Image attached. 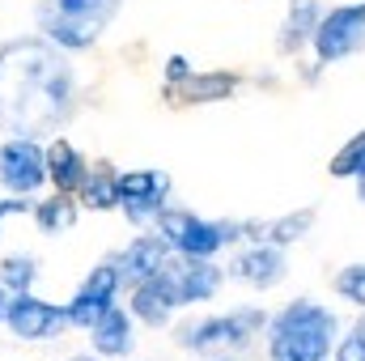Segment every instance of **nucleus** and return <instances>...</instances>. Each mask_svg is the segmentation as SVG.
Returning a JSON list of instances; mask_svg holds the SVG:
<instances>
[{
	"label": "nucleus",
	"instance_id": "obj_1",
	"mask_svg": "<svg viewBox=\"0 0 365 361\" xmlns=\"http://www.w3.org/2000/svg\"><path fill=\"white\" fill-rule=\"evenodd\" d=\"M77 106L81 81L68 51L38 30L0 43V132L47 141L73 123Z\"/></svg>",
	"mask_w": 365,
	"mask_h": 361
},
{
	"label": "nucleus",
	"instance_id": "obj_2",
	"mask_svg": "<svg viewBox=\"0 0 365 361\" xmlns=\"http://www.w3.org/2000/svg\"><path fill=\"white\" fill-rule=\"evenodd\" d=\"M264 332H268V361H327L336 353L340 319L327 306L297 298L268 319Z\"/></svg>",
	"mask_w": 365,
	"mask_h": 361
},
{
	"label": "nucleus",
	"instance_id": "obj_3",
	"mask_svg": "<svg viewBox=\"0 0 365 361\" xmlns=\"http://www.w3.org/2000/svg\"><path fill=\"white\" fill-rule=\"evenodd\" d=\"M123 0H34V30L51 39L60 51L77 56L102 43Z\"/></svg>",
	"mask_w": 365,
	"mask_h": 361
},
{
	"label": "nucleus",
	"instance_id": "obj_4",
	"mask_svg": "<svg viewBox=\"0 0 365 361\" xmlns=\"http://www.w3.org/2000/svg\"><path fill=\"white\" fill-rule=\"evenodd\" d=\"M268 327V315L259 306H234L225 315H200V319H187L175 327V345L182 353H204V357H217V353H238L247 345H255V336Z\"/></svg>",
	"mask_w": 365,
	"mask_h": 361
},
{
	"label": "nucleus",
	"instance_id": "obj_5",
	"mask_svg": "<svg viewBox=\"0 0 365 361\" xmlns=\"http://www.w3.org/2000/svg\"><path fill=\"white\" fill-rule=\"evenodd\" d=\"M149 230H158L166 238V247L187 260H217L225 247L242 243V221H208V217H195L191 208H175V204H166Z\"/></svg>",
	"mask_w": 365,
	"mask_h": 361
},
{
	"label": "nucleus",
	"instance_id": "obj_6",
	"mask_svg": "<svg viewBox=\"0 0 365 361\" xmlns=\"http://www.w3.org/2000/svg\"><path fill=\"white\" fill-rule=\"evenodd\" d=\"M64 332H73L64 302H47V298H38L34 289L9 293V306H4V336H13L17 345H51V340H60Z\"/></svg>",
	"mask_w": 365,
	"mask_h": 361
},
{
	"label": "nucleus",
	"instance_id": "obj_7",
	"mask_svg": "<svg viewBox=\"0 0 365 361\" xmlns=\"http://www.w3.org/2000/svg\"><path fill=\"white\" fill-rule=\"evenodd\" d=\"M166 204H170V175L166 171H158V166L115 171V208L136 230H149Z\"/></svg>",
	"mask_w": 365,
	"mask_h": 361
},
{
	"label": "nucleus",
	"instance_id": "obj_8",
	"mask_svg": "<svg viewBox=\"0 0 365 361\" xmlns=\"http://www.w3.org/2000/svg\"><path fill=\"white\" fill-rule=\"evenodd\" d=\"M47 187V153L38 136H4L0 141V191L38 195Z\"/></svg>",
	"mask_w": 365,
	"mask_h": 361
},
{
	"label": "nucleus",
	"instance_id": "obj_9",
	"mask_svg": "<svg viewBox=\"0 0 365 361\" xmlns=\"http://www.w3.org/2000/svg\"><path fill=\"white\" fill-rule=\"evenodd\" d=\"M123 289H128V285H123V276H119V268H115V260L93 264V268L86 272V280L73 289V298L64 302V310H68V327L86 332L93 319H102V315L119 302Z\"/></svg>",
	"mask_w": 365,
	"mask_h": 361
},
{
	"label": "nucleus",
	"instance_id": "obj_10",
	"mask_svg": "<svg viewBox=\"0 0 365 361\" xmlns=\"http://www.w3.org/2000/svg\"><path fill=\"white\" fill-rule=\"evenodd\" d=\"M310 43H314V56L323 64L357 56L365 47V4H344V9H331L327 17H319Z\"/></svg>",
	"mask_w": 365,
	"mask_h": 361
},
{
	"label": "nucleus",
	"instance_id": "obj_11",
	"mask_svg": "<svg viewBox=\"0 0 365 361\" xmlns=\"http://www.w3.org/2000/svg\"><path fill=\"white\" fill-rule=\"evenodd\" d=\"M170 289L179 298V306H200L212 302L225 285V268H217V260H187V255H170L166 264Z\"/></svg>",
	"mask_w": 365,
	"mask_h": 361
},
{
	"label": "nucleus",
	"instance_id": "obj_12",
	"mask_svg": "<svg viewBox=\"0 0 365 361\" xmlns=\"http://www.w3.org/2000/svg\"><path fill=\"white\" fill-rule=\"evenodd\" d=\"M128 310H132V319L136 323H145V327H166L170 319H175V310H179V298H175V289H170V276L166 268L158 272V276H149V280H136V285H128Z\"/></svg>",
	"mask_w": 365,
	"mask_h": 361
},
{
	"label": "nucleus",
	"instance_id": "obj_13",
	"mask_svg": "<svg viewBox=\"0 0 365 361\" xmlns=\"http://www.w3.org/2000/svg\"><path fill=\"white\" fill-rule=\"evenodd\" d=\"M86 332H90V349L98 353V357L128 361L132 353H136V319H132V310L119 306V302H115L102 319H93Z\"/></svg>",
	"mask_w": 365,
	"mask_h": 361
},
{
	"label": "nucleus",
	"instance_id": "obj_14",
	"mask_svg": "<svg viewBox=\"0 0 365 361\" xmlns=\"http://www.w3.org/2000/svg\"><path fill=\"white\" fill-rule=\"evenodd\" d=\"M230 276L234 280H242V285H251V289H272L284 280V247H276V243H251V247H242L234 260H230Z\"/></svg>",
	"mask_w": 365,
	"mask_h": 361
},
{
	"label": "nucleus",
	"instance_id": "obj_15",
	"mask_svg": "<svg viewBox=\"0 0 365 361\" xmlns=\"http://www.w3.org/2000/svg\"><path fill=\"white\" fill-rule=\"evenodd\" d=\"M43 153H47V187L64 191V195H77L86 175H90V158L60 132L43 141Z\"/></svg>",
	"mask_w": 365,
	"mask_h": 361
},
{
	"label": "nucleus",
	"instance_id": "obj_16",
	"mask_svg": "<svg viewBox=\"0 0 365 361\" xmlns=\"http://www.w3.org/2000/svg\"><path fill=\"white\" fill-rule=\"evenodd\" d=\"M170 247H166V238L153 230V234H136L119 255H115V268L123 276V285H136V280H149V276H158V272L170 264Z\"/></svg>",
	"mask_w": 365,
	"mask_h": 361
},
{
	"label": "nucleus",
	"instance_id": "obj_17",
	"mask_svg": "<svg viewBox=\"0 0 365 361\" xmlns=\"http://www.w3.org/2000/svg\"><path fill=\"white\" fill-rule=\"evenodd\" d=\"M77 217H81V204H77V195H64V191L34 195V204H30V221H34V230H38L43 238H64V234H73Z\"/></svg>",
	"mask_w": 365,
	"mask_h": 361
},
{
	"label": "nucleus",
	"instance_id": "obj_18",
	"mask_svg": "<svg viewBox=\"0 0 365 361\" xmlns=\"http://www.w3.org/2000/svg\"><path fill=\"white\" fill-rule=\"evenodd\" d=\"M238 93V77L234 73H191L182 86H170L166 98L182 102V106H208V102H225Z\"/></svg>",
	"mask_w": 365,
	"mask_h": 361
},
{
	"label": "nucleus",
	"instance_id": "obj_19",
	"mask_svg": "<svg viewBox=\"0 0 365 361\" xmlns=\"http://www.w3.org/2000/svg\"><path fill=\"white\" fill-rule=\"evenodd\" d=\"M319 17H323L319 0H289V13H284L280 34H276V51H280V56H297V51L310 43Z\"/></svg>",
	"mask_w": 365,
	"mask_h": 361
},
{
	"label": "nucleus",
	"instance_id": "obj_20",
	"mask_svg": "<svg viewBox=\"0 0 365 361\" xmlns=\"http://www.w3.org/2000/svg\"><path fill=\"white\" fill-rule=\"evenodd\" d=\"M314 225V208H297L289 217H276V221H242V238L251 243H276V247H289L297 238H306V230Z\"/></svg>",
	"mask_w": 365,
	"mask_h": 361
},
{
	"label": "nucleus",
	"instance_id": "obj_21",
	"mask_svg": "<svg viewBox=\"0 0 365 361\" xmlns=\"http://www.w3.org/2000/svg\"><path fill=\"white\" fill-rule=\"evenodd\" d=\"M77 204L90 213H110L115 208V166L110 162H90V175L77 191Z\"/></svg>",
	"mask_w": 365,
	"mask_h": 361
},
{
	"label": "nucleus",
	"instance_id": "obj_22",
	"mask_svg": "<svg viewBox=\"0 0 365 361\" xmlns=\"http://www.w3.org/2000/svg\"><path fill=\"white\" fill-rule=\"evenodd\" d=\"M0 285H4L9 293L34 289V285H38V255H30V251H9V255L0 260Z\"/></svg>",
	"mask_w": 365,
	"mask_h": 361
},
{
	"label": "nucleus",
	"instance_id": "obj_23",
	"mask_svg": "<svg viewBox=\"0 0 365 361\" xmlns=\"http://www.w3.org/2000/svg\"><path fill=\"white\" fill-rule=\"evenodd\" d=\"M361 171H365V132H357V136L331 158V175H336V179H357Z\"/></svg>",
	"mask_w": 365,
	"mask_h": 361
},
{
	"label": "nucleus",
	"instance_id": "obj_24",
	"mask_svg": "<svg viewBox=\"0 0 365 361\" xmlns=\"http://www.w3.org/2000/svg\"><path fill=\"white\" fill-rule=\"evenodd\" d=\"M336 289H340V298L365 306V264H353V268L340 272V276H336Z\"/></svg>",
	"mask_w": 365,
	"mask_h": 361
},
{
	"label": "nucleus",
	"instance_id": "obj_25",
	"mask_svg": "<svg viewBox=\"0 0 365 361\" xmlns=\"http://www.w3.org/2000/svg\"><path fill=\"white\" fill-rule=\"evenodd\" d=\"M336 361H365V319H357L344 340H336Z\"/></svg>",
	"mask_w": 365,
	"mask_h": 361
},
{
	"label": "nucleus",
	"instance_id": "obj_26",
	"mask_svg": "<svg viewBox=\"0 0 365 361\" xmlns=\"http://www.w3.org/2000/svg\"><path fill=\"white\" fill-rule=\"evenodd\" d=\"M30 204H34V195H9V191H0V238H4V225L13 217H30Z\"/></svg>",
	"mask_w": 365,
	"mask_h": 361
},
{
	"label": "nucleus",
	"instance_id": "obj_27",
	"mask_svg": "<svg viewBox=\"0 0 365 361\" xmlns=\"http://www.w3.org/2000/svg\"><path fill=\"white\" fill-rule=\"evenodd\" d=\"M191 73H195V68H191L187 56H170V60H166V90H170V86H182Z\"/></svg>",
	"mask_w": 365,
	"mask_h": 361
},
{
	"label": "nucleus",
	"instance_id": "obj_28",
	"mask_svg": "<svg viewBox=\"0 0 365 361\" xmlns=\"http://www.w3.org/2000/svg\"><path fill=\"white\" fill-rule=\"evenodd\" d=\"M4 306H9V289L0 285V332H4Z\"/></svg>",
	"mask_w": 365,
	"mask_h": 361
},
{
	"label": "nucleus",
	"instance_id": "obj_29",
	"mask_svg": "<svg viewBox=\"0 0 365 361\" xmlns=\"http://www.w3.org/2000/svg\"><path fill=\"white\" fill-rule=\"evenodd\" d=\"M64 361H106V357H98V353H73V357H64Z\"/></svg>",
	"mask_w": 365,
	"mask_h": 361
},
{
	"label": "nucleus",
	"instance_id": "obj_30",
	"mask_svg": "<svg viewBox=\"0 0 365 361\" xmlns=\"http://www.w3.org/2000/svg\"><path fill=\"white\" fill-rule=\"evenodd\" d=\"M357 200H365V171L357 175Z\"/></svg>",
	"mask_w": 365,
	"mask_h": 361
},
{
	"label": "nucleus",
	"instance_id": "obj_31",
	"mask_svg": "<svg viewBox=\"0 0 365 361\" xmlns=\"http://www.w3.org/2000/svg\"><path fill=\"white\" fill-rule=\"evenodd\" d=\"M208 361H238L234 353H217V357H208Z\"/></svg>",
	"mask_w": 365,
	"mask_h": 361
}]
</instances>
